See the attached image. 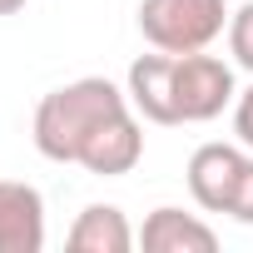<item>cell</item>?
<instances>
[{"label": "cell", "instance_id": "6da1fadb", "mask_svg": "<svg viewBox=\"0 0 253 253\" xmlns=\"http://www.w3.org/2000/svg\"><path fill=\"white\" fill-rule=\"evenodd\" d=\"M124 109H134L129 94L119 84L99 80V75H84V80H70L60 89H50L40 104H35V149L55 164H80L84 149L94 144V134Z\"/></svg>", "mask_w": 253, "mask_h": 253}, {"label": "cell", "instance_id": "7a4b0ae2", "mask_svg": "<svg viewBox=\"0 0 253 253\" xmlns=\"http://www.w3.org/2000/svg\"><path fill=\"white\" fill-rule=\"evenodd\" d=\"M228 25L223 0H139V35L164 55L209 50Z\"/></svg>", "mask_w": 253, "mask_h": 253}, {"label": "cell", "instance_id": "3957f363", "mask_svg": "<svg viewBox=\"0 0 253 253\" xmlns=\"http://www.w3.org/2000/svg\"><path fill=\"white\" fill-rule=\"evenodd\" d=\"M238 99L233 89V70L218 55H174V104H179V124H209L218 119L228 104Z\"/></svg>", "mask_w": 253, "mask_h": 253}, {"label": "cell", "instance_id": "277c9868", "mask_svg": "<svg viewBox=\"0 0 253 253\" xmlns=\"http://www.w3.org/2000/svg\"><path fill=\"white\" fill-rule=\"evenodd\" d=\"M243 164H248V154L238 144H199L189 154V194H194V204L209 209V213H228L233 189L243 179Z\"/></svg>", "mask_w": 253, "mask_h": 253}, {"label": "cell", "instance_id": "5b68a950", "mask_svg": "<svg viewBox=\"0 0 253 253\" xmlns=\"http://www.w3.org/2000/svg\"><path fill=\"white\" fill-rule=\"evenodd\" d=\"M45 248V199L35 184L0 179V253H40Z\"/></svg>", "mask_w": 253, "mask_h": 253}, {"label": "cell", "instance_id": "8992f818", "mask_svg": "<svg viewBox=\"0 0 253 253\" xmlns=\"http://www.w3.org/2000/svg\"><path fill=\"white\" fill-rule=\"evenodd\" d=\"M129 104L139 119L149 124H179V104H174V55H139L129 65Z\"/></svg>", "mask_w": 253, "mask_h": 253}, {"label": "cell", "instance_id": "52a82bcc", "mask_svg": "<svg viewBox=\"0 0 253 253\" xmlns=\"http://www.w3.org/2000/svg\"><path fill=\"white\" fill-rule=\"evenodd\" d=\"M139 243H144L149 253H213V248H218V233H213L204 218H194V213L164 204V209H154V213L144 218Z\"/></svg>", "mask_w": 253, "mask_h": 253}, {"label": "cell", "instance_id": "ba28073f", "mask_svg": "<svg viewBox=\"0 0 253 253\" xmlns=\"http://www.w3.org/2000/svg\"><path fill=\"white\" fill-rule=\"evenodd\" d=\"M65 243H70V253H129L134 248V228L124 218V209L89 204V209H80V218H75Z\"/></svg>", "mask_w": 253, "mask_h": 253}, {"label": "cell", "instance_id": "9c48e42d", "mask_svg": "<svg viewBox=\"0 0 253 253\" xmlns=\"http://www.w3.org/2000/svg\"><path fill=\"white\" fill-rule=\"evenodd\" d=\"M228 50H233V65L253 75V0L228 15Z\"/></svg>", "mask_w": 253, "mask_h": 253}, {"label": "cell", "instance_id": "30bf717a", "mask_svg": "<svg viewBox=\"0 0 253 253\" xmlns=\"http://www.w3.org/2000/svg\"><path fill=\"white\" fill-rule=\"evenodd\" d=\"M228 218H233V223H248V228H253V154H248V164H243V179H238V189H233Z\"/></svg>", "mask_w": 253, "mask_h": 253}, {"label": "cell", "instance_id": "8fae6325", "mask_svg": "<svg viewBox=\"0 0 253 253\" xmlns=\"http://www.w3.org/2000/svg\"><path fill=\"white\" fill-rule=\"evenodd\" d=\"M233 134H238L243 149H253V84L233 99Z\"/></svg>", "mask_w": 253, "mask_h": 253}, {"label": "cell", "instance_id": "7c38bea8", "mask_svg": "<svg viewBox=\"0 0 253 253\" xmlns=\"http://www.w3.org/2000/svg\"><path fill=\"white\" fill-rule=\"evenodd\" d=\"M15 10H25V0H0V15H15Z\"/></svg>", "mask_w": 253, "mask_h": 253}]
</instances>
